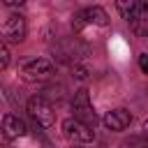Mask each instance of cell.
<instances>
[{"mask_svg": "<svg viewBox=\"0 0 148 148\" xmlns=\"http://www.w3.org/2000/svg\"><path fill=\"white\" fill-rule=\"evenodd\" d=\"M25 0H2V5H7V7H21Z\"/></svg>", "mask_w": 148, "mask_h": 148, "instance_id": "obj_14", "label": "cell"}, {"mask_svg": "<svg viewBox=\"0 0 148 148\" xmlns=\"http://www.w3.org/2000/svg\"><path fill=\"white\" fill-rule=\"evenodd\" d=\"M53 62L46 60V58H32L28 62L21 65V79L28 81V83H42V81H49L53 76Z\"/></svg>", "mask_w": 148, "mask_h": 148, "instance_id": "obj_1", "label": "cell"}, {"mask_svg": "<svg viewBox=\"0 0 148 148\" xmlns=\"http://www.w3.org/2000/svg\"><path fill=\"white\" fill-rule=\"evenodd\" d=\"M25 123L18 118V116H14V113H7L5 118H2V136L7 139V141H16V139H21V136H25Z\"/></svg>", "mask_w": 148, "mask_h": 148, "instance_id": "obj_8", "label": "cell"}, {"mask_svg": "<svg viewBox=\"0 0 148 148\" xmlns=\"http://www.w3.org/2000/svg\"><path fill=\"white\" fill-rule=\"evenodd\" d=\"M25 35H28V25L21 14H9L0 23V39L7 44H21L25 39Z\"/></svg>", "mask_w": 148, "mask_h": 148, "instance_id": "obj_2", "label": "cell"}, {"mask_svg": "<svg viewBox=\"0 0 148 148\" xmlns=\"http://www.w3.org/2000/svg\"><path fill=\"white\" fill-rule=\"evenodd\" d=\"M130 148H148V143H146L143 136H132L130 139Z\"/></svg>", "mask_w": 148, "mask_h": 148, "instance_id": "obj_11", "label": "cell"}, {"mask_svg": "<svg viewBox=\"0 0 148 148\" xmlns=\"http://www.w3.org/2000/svg\"><path fill=\"white\" fill-rule=\"evenodd\" d=\"M9 62H12V56H9V49L0 42V72L2 69H7L9 67Z\"/></svg>", "mask_w": 148, "mask_h": 148, "instance_id": "obj_10", "label": "cell"}, {"mask_svg": "<svg viewBox=\"0 0 148 148\" xmlns=\"http://www.w3.org/2000/svg\"><path fill=\"white\" fill-rule=\"evenodd\" d=\"M86 25L106 28V25H109V14H106L102 7H86V9L76 12L74 18H72V30H74V32H81Z\"/></svg>", "mask_w": 148, "mask_h": 148, "instance_id": "obj_3", "label": "cell"}, {"mask_svg": "<svg viewBox=\"0 0 148 148\" xmlns=\"http://www.w3.org/2000/svg\"><path fill=\"white\" fill-rule=\"evenodd\" d=\"M74 76L83 81V79L88 76V69H86V67H81V65H74Z\"/></svg>", "mask_w": 148, "mask_h": 148, "instance_id": "obj_12", "label": "cell"}, {"mask_svg": "<svg viewBox=\"0 0 148 148\" xmlns=\"http://www.w3.org/2000/svg\"><path fill=\"white\" fill-rule=\"evenodd\" d=\"M60 127H62V136L67 141H72V143H90L95 139V130L88 127L86 123L76 120L74 116L72 118H65Z\"/></svg>", "mask_w": 148, "mask_h": 148, "instance_id": "obj_6", "label": "cell"}, {"mask_svg": "<svg viewBox=\"0 0 148 148\" xmlns=\"http://www.w3.org/2000/svg\"><path fill=\"white\" fill-rule=\"evenodd\" d=\"M102 123H104V127H106L109 132H123V130L130 127L132 113H130L127 109H123V106H120V109H111V111L104 113Z\"/></svg>", "mask_w": 148, "mask_h": 148, "instance_id": "obj_7", "label": "cell"}, {"mask_svg": "<svg viewBox=\"0 0 148 148\" xmlns=\"http://www.w3.org/2000/svg\"><path fill=\"white\" fill-rule=\"evenodd\" d=\"M72 111H74V118H76V120H81V123H86L88 127L95 130L97 116H95V109H92V104H90V97H88V90H86V88L76 90V95L72 97Z\"/></svg>", "mask_w": 148, "mask_h": 148, "instance_id": "obj_4", "label": "cell"}, {"mask_svg": "<svg viewBox=\"0 0 148 148\" xmlns=\"http://www.w3.org/2000/svg\"><path fill=\"white\" fill-rule=\"evenodd\" d=\"M28 113H30V118L37 123V125H42V127H53L56 125V111H53V106L44 99V97H30L28 99Z\"/></svg>", "mask_w": 148, "mask_h": 148, "instance_id": "obj_5", "label": "cell"}, {"mask_svg": "<svg viewBox=\"0 0 148 148\" xmlns=\"http://www.w3.org/2000/svg\"><path fill=\"white\" fill-rule=\"evenodd\" d=\"M116 9L125 21H132L136 14V0H116Z\"/></svg>", "mask_w": 148, "mask_h": 148, "instance_id": "obj_9", "label": "cell"}, {"mask_svg": "<svg viewBox=\"0 0 148 148\" xmlns=\"http://www.w3.org/2000/svg\"><path fill=\"white\" fill-rule=\"evenodd\" d=\"M139 67H141V72H148V53L139 56Z\"/></svg>", "mask_w": 148, "mask_h": 148, "instance_id": "obj_13", "label": "cell"}]
</instances>
